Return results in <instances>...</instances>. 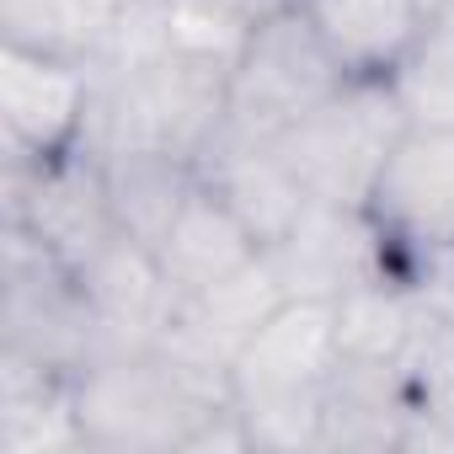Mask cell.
<instances>
[{"label":"cell","mask_w":454,"mask_h":454,"mask_svg":"<svg viewBox=\"0 0 454 454\" xmlns=\"http://www.w3.org/2000/svg\"><path fill=\"white\" fill-rule=\"evenodd\" d=\"M0 449L6 454H70L86 449L81 411H75V380L0 358Z\"/></svg>","instance_id":"obj_17"},{"label":"cell","mask_w":454,"mask_h":454,"mask_svg":"<svg viewBox=\"0 0 454 454\" xmlns=\"http://www.w3.org/2000/svg\"><path fill=\"white\" fill-rule=\"evenodd\" d=\"M6 224L27 231L43 252L81 273L123 236L102 155L75 145L43 160H6Z\"/></svg>","instance_id":"obj_7"},{"label":"cell","mask_w":454,"mask_h":454,"mask_svg":"<svg viewBox=\"0 0 454 454\" xmlns=\"http://www.w3.org/2000/svg\"><path fill=\"white\" fill-rule=\"evenodd\" d=\"M284 300H289V294H284V284H278V273H273V262H268V252H262V257L247 262L241 273L219 278V284H208V289H198V294H182L176 310H171V326H166L160 348H171V353H182V358L214 369V374H231L236 353L257 337V326H262Z\"/></svg>","instance_id":"obj_12"},{"label":"cell","mask_w":454,"mask_h":454,"mask_svg":"<svg viewBox=\"0 0 454 454\" xmlns=\"http://www.w3.org/2000/svg\"><path fill=\"white\" fill-rule=\"evenodd\" d=\"M390 91L406 123H454V0L427 22L417 49L395 65Z\"/></svg>","instance_id":"obj_20"},{"label":"cell","mask_w":454,"mask_h":454,"mask_svg":"<svg viewBox=\"0 0 454 454\" xmlns=\"http://www.w3.org/2000/svg\"><path fill=\"white\" fill-rule=\"evenodd\" d=\"M102 166H107V187H113L123 236H134L155 252L198 187V160L166 155V150H118V155H102Z\"/></svg>","instance_id":"obj_18"},{"label":"cell","mask_w":454,"mask_h":454,"mask_svg":"<svg viewBox=\"0 0 454 454\" xmlns=\"http://www.w3.org/2000/svg\"><path fill=\"white\" fill-rule=\"evenodd\" d=\"M411 422L401 449H454V326L433 316L411 358Z\"/></svg>","instance_id":"obj_21"},{"label":"cell","mask_w":454,"mask_h":454,"mask_svg":"<svg viewBox=\"0 0 454 454\" xmlns=\"http://www.w3.org/2000/svg\"><path fill=\"white\" fill-rule=\"evenodd\" d=\"M348 75L390 81L438 17L427 0H300Z\"/></svg>","instance_id":"obj_14"},{"label":"cell","mask_w":454,"mask_h":454,"mask_svg":"<svg viewBox=\"0 0 454 454\" xmlns=\"http://www.w3.org/2000/svg\"><path fill=\"white\" fill-rule=\"evenodd\" d=\"M342 364L337 305L284 300L231 364V406L252 449H321L326 390Z\"/></svg>","instance_id":"obj_3"},{"label":"cell","mask_w":454,"mask_h":454,"mask_svg":"<svg viewBox=\"0 0 454 454\" xmlns=\"http://www.w3.org/2000/svg\"><path fill=\"white\" fill-rule=\"evenodd\" d=\"M97 353V321L81 278L27 231L0 224V358L81 380Z\"/></svg>","instance_id":"obj_6"},{"label":"cell","mask_w":454,"mask_h":454,"mask_svg":"<svg viewBox=\"0 0 454 454\" xmlns=\"http://www.w3.org/2000/svg\"><path fill=\"white\" fill-rule=\"evenodd\" d=\"M401 134H406V113L390 81L353 75L337 97H326L305 123H294L273 145L316 203L369 208V192Z\"/></svg>","instance_id":"obj_5"},{"label":"cell","mask_w":454,"mask_h":454,"mask_svg":"<svg viewBox=\"0 0 454 454\" xmlns=\"http://www.w3.org/2000/svg\"><path fill=\"white\" fill-rule=\"evenodd\" d=\"M91 113V65L0 43V150L6 160H43L75 150Z\"/></svg>","instance_id":"obj_10"},{"label":"cell","mask_w":454,"mask_h":454,"mask_svg":"<svg viewBox=\"0 0 454 454\" xmlns=\"http://www.w3.org/2000/svg\"><path fill=\"white\" fill-rule=\"evenodd\" d=\"M75 278H81L91 321H97V348H102L97 358L160 348V337L171 326V310H176V294H171V284H166V273H160V262L145 241L118 236Z\"/></svg>","instance_id":"obj_11"},{"label":"cell","mask_w":454,"mask_h":454,"mask_svg":"<svg viewBox=\"0 0 454 454\" xmlns=\"http://www.w3.org/2000/svg\"><path fill=\"white\" fill-rule=\"evenodd\" d=\"M123 12L129 0H0V43L91 65L113 43Z\"/></svg>","instance_id":"obj_19"},{"label":"cell","mask_w":454,"mask_h":454,"mask_svg":"<svg viewBox=\"0 0 454 454\" xmlns=\"http://www.w3.org/2000/svg\"><path fill=\"white\" fill-rule=\"evenodd\" d=\"M86 449L102 454H203L252 449L231 406V374H214L171 348L107 353L75 380Z\"/></svg>","instance_id":"obj_2"},{"label":"cell","mask_w":454,"mask_h":454,"mask_svg":"<svg viewBox=\"0 0 454 454\" xmlns=\"http://www.w3.org/2000/svg\"><path fill=\"white\" fill-rule=\"evenodd\" d=\"M369 214L411 284L422 262L454 252V123H406L369 192Z\"/></svg>","instance_id":"obj_8"},{"label":"cell","mask_w":454,"mask_h":454,"mask_svg":"<svg viewBox=\"0 0 454 454\" xmlns=\"http://www.w3.org/2000/svg\"><path fill=\"white\" fill-rule=\"evenodd\" d=\"M231 65L166 38L160 0H129L113 43L91 59V113L81 145L97 155L166 150L198 160L224 129Z\"/></svg>","instance_id":"obj_1"},{"label":"cell","mask_w":454,"mask_h":454,"mask_svg":"<svg viewBox=\"0 0 454 454\" xmlns=\"http://www.w3.org/2000/svg\"><path fill=\"white\" fill-rule=\"evenodd\" d=\"M214 6H224V12H236V17L257 22V17H268V12H278V6H289V0H214Z\"/></svg>","instance_id":"obj_22"},{"label":"cell","mask_w":454,"mask_h":454,"mask_svg":"<svg viewBox=\"0 0 454 454\" xmlns=\"http://www.w3.org/2000/svg\"><path fill=\"white\" fill-rule=\"evenodd\" d=\"M268 262H273L289 300H326V305H337L342 294H353L369 278L401 273L395 252H390V241H385V231L374 224L369 208L316 203V198L294 219V231L268 247Z\"/></svg>","instance_id":"obj_9"},{"label":"cell","mask_w":454,"mask_h":454,"mask_svg":"<svg viewBox=\"0 0 454 454\" xmlns=\"http://www.w3.org/2000/svg\"><path fill=\"white\" fill-rule=\"evenodd\" d=\"M257 257H262L257 236L231 214V203H224L214 187H203V176H198L192 198L182 203L176 224L166 231V241L155 247V262H160V273H166L176 300L198 294V289H208L219 278H231V273H241Z\"/></svg>","instance_id":"obj_15"},{"label":"cell","mask_w":454,"mask_h":454,"mask_svg":"<svg viewBox=\"0 0 454 454\" xmlns=\"http://www.w3.org/2000/svg\"><path fill=\"white\" fill-rule=\"evenodd\" d=\"M198 176H203V187H214L231 203V214L257 236L262 252L273 241H284L294 231V219L310 208V192L300 187V176L289 171L278 145L247 139V134H231V129H219L208 139V150L198 155Z\"/></svg>","instance_id":"obj_13"},{"label":"cell","mask_w":454,"mask_h":454,"mask_svg":"<svg viewBox=\"0 0 454 454\" xmlns=\"http://www.w3.org/2000/svg\"><path fill=\"white\" fill-rule=\"evenodd\" d=\"M348 81L353 75L337 65L305 6L289 0L247 27V43L231 59V86H224V129L273 145Z\"/></svg>","instance_id":"obj_4"},{"label":"cell","mask_w":454,"mask_h":454,"mask_svg":"<svg viewBox=\"0 0 454 454\" xmlns=\"http://www.w3.org/2000/svg\"><path fill=\"white\" fill-rule=\"evenodd\" d=\"M411 406L406 369L342 358L321 411V449H401Z\"/></svg>","instance_id":"obj_16"}]
</instances>
